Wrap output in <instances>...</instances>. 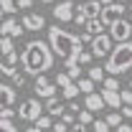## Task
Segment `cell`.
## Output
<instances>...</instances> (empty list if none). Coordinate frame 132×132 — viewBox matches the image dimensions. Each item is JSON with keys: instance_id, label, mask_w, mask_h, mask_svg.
Here are the masks:
<instances>
[{"instance_id": "6da1fadb", "label": "cell", "mask_w": 132, "mask_h": 132, "mask_svg": "<svg viewBox=\"0 0 132 132\" xmlns=\"http://www.w3.org/2000/svg\"><path fill=\"white\" fill-rule=\"evenodd\" d=\"M48 43H51V51L66 64V69L69 66H76L79 64V56L84 53L81 38L74 36L71 31H66V28H61L59 23L48 28Z\"/></svg>"}, {"instance_id": "7a4b0ae2", "label": "cell", "mask_w": 132, "mask_h": 132, "mask_svg": "<svg viewBox=\"0 0 132 132\" xmlns=\"http://www.w3.org/2000/svg\"><path fill=\"white\" fill-rule=\"evenodd\" d=\"M53 51H51V43L48 41H41V38H33L28 41L23 51H20V61H23V71L28 74V76H41V74H46L51 71V66H53Z\"/></svg>"}, {"instance_id": "3957f363", "label": "cell", "mask_w": 132, "mask_h": 132, "mask_svg": "<svg viewBox=\"0 0 132 132\" xmlns=\"http://www.w3.org/2000/svg\"><path fill=\"white\" fill-rule=\"evenodd\" d=\"M104 69H107L109 76H122L125 71H130V69H132V41H127V43H117L114 51L109 53Z\"/></svg>"}, {"instance_id": "277c9868", "label": "cell", "mask_w": 132, "mask_h": 132, "mask_svg": "<svg viewBox=\"0 0 132 132\" xmlns=\"http://www.w3.org/2000/svg\"><path fill=\"white\" fill-rule=\"evenodd\" d=\"M43 114H46V104H41L38 97L23 99L18 104V119H23V122H38Z\"/></svg>"}, {"instance_id": "5b68a950", "label": "cell", "mask_w": 132, "mask_h": 132, "mask_svg": "<svg viewBox=\"0 0 132 132\" xmlns=\"http://www.w3.org/2000/svg\"><path fill=\"white\" fill-rule=\"evenodd\" d=\"M102 10H104V5H102L99 0H92V3H79V5H76L74 23L86 28V23H89V20H94V18H102Z\"/></svg>"}, {"instance_id": "8992f818", "label": "cell", "mask_w": 132, "mask_h": 132, "mask_svg": "<svg viewBox=\"0 0 132 132\" xmlns=\"http://www.w3.org/2000/svg\"><path fill=\"white\" fill-rule=\"evenodd\" d=\"M33 92H36L38 99H53L56 92H59V86H56V81H51L46 74H41V76H36V81H33Z\"/></svg>"}, {"instance_id": "52a82bcc", "label": "cell", "mask_w": 132, "mask_h": 132, "mask_svg": "<svg viewBox=\"0 0 132 132\" xmlns=\"http://www.w3.org/2000/svg\"><path fill=\"white\" fill-rule=\"evenodd\" d=\"M125 13H130V8H125V3H112L102 10V23L104 26H114L119 20H125Z\"/></svg>"}, {"instance_id": "ba28073f", "label": "cell", "mask_w": 132, "mask_h": 132, "mask_svg": "<svg viewBox=\"0 0 132 132\" xmlns=\"http://www.w3.org/2000/svg\"><path fill=\"white\" fill-rule=\"evenodd\" d=\"M51 13L56 18V23H69V20H74V15H76V5H74V0H59Z\"/></svg>"}, {"instance_id": "9c48e42d", "label": "cell", "mask_w": 132, "mask_h": 132, "mask_svg": "<svg viewBox=\"0 0 132 132\" xmlns=\"http://www.w3.org/2000/svg\"><path fill=\"white\" fill-rule=\"evenodd\" d=\"M92 53L97 56V59H102V56H107L109 59V53H112V36L109 33H102V36H94V41H92Z\"/></svg>"}, {"instance_id": "30bf717a", "label": "cell", "mask_w": 132, "mask_h": 132, "mask_svg": "<svg viewBox=\"0 0 132 132\" xmlns=\"http://www.w3.org/2000/svg\"><path fill=\"white\" fill-rule=\"evenodd\" d=\"M109 36H112V41H117V43H127L132 38V23L130 20H119L114 26H109Z\"/></svg>"}, {"instance_id": "8fae6325", "label": "cell", "mask_w": 132, "mask_h": 132, "mask_svg": "<svg viewBox=\"0 0 132 132\" xmlns=\"http://www.w3.org/2000/svg\"><path fill=\"white\" fill-rule=\"evenodd\" d=\"M0 102H3L0 109H13V104L18 102V92H15V86H13L10 81L0 84Z\"/></svg>"}, {"instance_id": "7c38bea8", "label": "cell", "mask_w": 132, "mask_h": 132, "mask_svg": "<svg viewBox=\"0 0 132 132\" xmlns=\"http://www.w3.org/2000/svg\"><path fill=\"white\" fill-rule=\"evenodd\" d=\"M0 33H3V36H8V38H20V36L26 33V26H23V23H18L15 18H5V20H3V26H0Z\"/></svg>"}, {"instance_id": "4fadbf2b", "label": "cell", "mask_w": 132, "mask_h": 132, "mask_svg": "<svg viewBox=\"0 0 132 132\" xmlns=\"http://www.w3.org/2000/svg\"><path fill=\"white\" fill-rule=\"evenodd\" d=\"M20 23L26 26V31H43L46 28V18L41 15V13H36V10H28Z\"/></svg>"}, {"instance_id": "5bb4252c", "label": "cell", "mask_w": 132, "mask_h": 132, "mask_svg": "<svg viewBox=\"0 0 132 132\" xmlns=\"http://www.w3.org/2000/svg\"><path fill=\"white\" fill-rule=\"evenodd\" d=\"M104 107H107V102H104V97L97 94V92L84 97V109H89V112H102Z\"/></svg>"}, {"instance_id": "9a60e30c", "label": "cell", "mask_w": 132, "mask_h": 132, "mask_svg": "<svg viewBox=\"0 0 132 132\" xmlns=\"http://www.w3.org/2000/svg\"><path fill=\"white\" fill-rule=\"evenodd\" d=\"M102 97H104V102H107V107H109V109H122V107H125V104H122V94H119V92H107V89H104V92H102Z\"/></svg>"}, {"instance_id": "2e32d148", "label": "cell", "mask_w": 132, "mask_h": 132, "mask_svg": "<svg viewBox=\"0 0 132 132\" xmlns=\"http://www.w3.org/2000/svg\"><path fill=\"white\" fill-rule=\"evenodd\" d=\"M46 112H48L51 117H64L66 114V107L53 97V99H46Z\"/></svg>"}, {"instance_id": "e0dca14e", "label": "cell", "mask_w": 132, "mask_h": 132, "mask_svg": "<svg viewBox=\"0 0 132 132\" xmlns=\"http://www.w3.org/2000/svg\"><path fill=\"white\" fill-rule=\"evenodd\" d=\"M86 76H89L94 84H97V81L104 84V79H107V69H104V66H89V69H86Z\"/></svg>"}, {"instance_id": "ac0fdd59", "label": "cell", "mask_w": 132, "mask_h": 132, "mask_svg": "<svg viewBox=\"0 0 132 132\" xmlns=\"http://www.w3.org/2000/svg\"><path fill=\"white\" fill-rule=\"evenodd\" d=\"M18 10V0H0V13L5 18H10Z\"/></svg>"}, {"instance_id": "d6986e66", "label": "cell", "mask_w": 132, "mask_h": 132, "mask_svg": "<svg viewBox=\"0 0 132 132\" xmlns=\"http://www.w3.org/2000/svg\"><path fill=\"white\" fill-rule=\"evenodd\" d=\"M86 31L92 33V36H102V33H104V23H102V18L89 20V23H86Z\"/></svg>"}, {"instance_id": "ffe728a7", "label": "cell", "mask_w": 132, "mask_h": 132, "mask_svg": "<svg viewBox=\"0 0 132 132\" xmlns=\"http://www.w3.org/2000/svg\"><path fill=\"white\" fill-rule=\"evenodd\" d=\"M104 119H107V125H109L112 130H117L119 125H125V117H122V112H109Z\"/></svg>"}, {"instance_id": "44dd1931", "label": "cell", "mask_w": 132, "mask_h": 132, "mask_svg": "<svg viewBox=\"0 0 132 132\" xmlns=\"http://www.w3.org/2000/svg\"><path fill=\"white\" fill-rule=\"evenodd\" d=\"M53 81H56V86H59V89H66V86H69V84H74V79H71V76H69V71H59V74H56V79H53Z\"/></svg>"}, {"instance_id": "7402d4cb", "label": "cell", "mask_w": 132, "mask_h": 132, "mask_svg": "<svg viewBox=\"0 0 132 132\" xmlns=\"http://www.w3.org/2000/svg\"><path fill=\"white\" fill-rule=\"evenodd\" d=\"M15 38H8V36H3V41H0V48H3V56H8V53H15V43H13Z\"/></svg>"}, {"instance_id": "603a6c76", "label": "cell", "mask_w": 132, "mask_h": 132, "mask_svg": "<svg viewBox=\"0 0 132 132\" xmlns=\"http://www.w3.org/2000/svg\"><path fill=\"white\" fill-rule=\"evenodd\" d=\"M53 125H56V122L51 119V114H43L41 119H38V122H36V127H38V130H46V132H51V130H53Z\"/></svg>"}, {"instance_id": "cb8c5ba5", "label": "cell", "mask_w": 132, "mask_h": 132, "mask_svg": "<svg viewBox=\"0 0 132 132\" xmlns=\"http://www.w3.org/2000/svg\"><path fill=\"white\" fill-rule=\"evenodd\" d=\"M76 122H81V125H94V112H89V109H81L79 114H76Z\"/></svg>"}, {"instance_id": "d4e9b609", "label": "cell", "mask_w": 132, "mask_h": 132, "mask_svg": "<svg viewBox=\"0 0 132 132\" xmlns=\"http://www.w3.org/2000/svg\"><path fill=\"white\" fill-rule=\"evenodd\" d=\"M79 92H81V89H79V84H76V81L69 84L66 89H61V94H64L66 99H76V97H79Z\"/></svg>"}, {"instance_id": "484cf974", "label": "cell", "mask_w": 132, "mask_h": 132, "mask_svg": "<svg viewBox=\"0 0 132 132\" xmlns=\"http://www.w3.org/2000/svg\"><path fill=\"white\" fill-rule=\"evenodd\" d=\"M104 89H107V92H122V89H119V79H117V76H107V79H104Z\"/></svg>"}, {"instance_id": "4316f807", "label": "cell", "mask_w": 132, "mask_h": 132, "mask_svg": "<svg viewBox=\"0 0 132 132\" xmlns=\"http://www.w3.org/2000/svg\"><path fill=\"white\" fill-rule=\"evenodd\" d=\"M79 89H81L84 94H94V81H92V79H89V76H86V79H79Z\"/></svg>"}, {"instance_id": "83f0119b", "label": "cell", "mask_w": 132, "mask_h": 132, "mask_svg": "<svg viewBox=\"0 0 132 132\" xmlns=\"http://www.w3.org/2000/svg\"><path fill=\"white\" fill-rule=\"evenodd\" d=\"M92 132H112V127L107 125V119H94V125H92Z\"/></svg>"}, {"instance_id": "f1b7e54d", "label": "cell", "mask_w": 132, "mask_h": 132, "mask_svg": "<svg viewBox=\"0 0 132 132\" xmlns=\"http://www.w3.org/2000/svg\"><path fill=\"white\" fill-rule=\"evenodd\" d=\"M10 84H13L15 89H20V86H26V71H18V74H13V79H10Z\"/></svg>"}, {"instance_id": "f546056e", "label": "cell", "mask_w": 132, "mask_h": 132, "mask_svg": "<svg viewBox=\"0 0 132 132\" xmlns=\"http://www.w3.org/2000/svg\"><path fill=\"white\" fill-rule=\"evenodd\" d=\"M0 132H18V127L13 125V119H0Z\"/></svg>"}, {"instance_id": "4dcf8cb0", "label": "cell", "mask_w": 132, "mask_h": 132, "mask_svg": "<svg viewBox=\"0 0 132 132\" xmlns=\"http://www.w3.org/2000/svg\"><path fill=\"white\" fill-rule=\"evenodd\" d=\"M66 71H69V76H71L74 81H79V79H81V66H79V64H76V66H69Z\"/></svg>"}, {"instance_id": "1f68e13d", "label": "cell", "mask_w": 132, "mask_h": 132, "mask_svg": "<svg viewBox=\"0 0 132 132\" xmlns=\"http://www.w3.org/2000/svg\"><path fill=\"white\" fill-rule=\"evenodd\" d=\"M92 59H94V53H92V51H84L81 56H79V66H86V64H92Z\"/></svg>"}, {"instance_id": "d6a6232c", "label": "cell", "mask_w": 132, "mask_h": 132, "mask_svg": "<svg viewBox=\"0 0 132 132\" xmlns=\"http://www.w3.org/2000/svg\"><path fill=\"white\" fill-rule=\"evenodd\" d=\"M119 94H122V104H130V107H132V89H130V86H127V89H122Z\"/></svg>"}, {"instance_id": "836d02e7", "label": "cell", "mask_w": 132, "mask_h": 132, "mask_svg": "<svg viewBox=\"0 0 132 132\" xmlns=\"http://www.w3.org/2000/svg\"><path fill=\"white\" fill-rule=\"evenodd\" d=\"M31 8H33V0H18V10H26L28 13Z\"/></svg>"}, {"instance_id": "e575fe53", "label": "cell", "mask_w": 132, "mask_h": 132, "mask_svg": "<svg viewBox=\"0 0 132 132\" xmlns=\"http://www.w3.org/2000/svg\"><path fill=\"white\" fill-rule=\"evenodd\" d=\"M51 132H69V125H66V122H61V119H59V122L53 125V130H51Z\"/></svg>"}, {"instance_id": "d590c367", "label": "cell", "mask_w": 132, "mask_h": 132, "mask_svg": "<svg viewBox=\"0 0 132 132\" xmlns=\"http://www.w3.org/2000/svg\"><path fill=\"white\" fill-rule=\"evenodd\" d=\"M69 132H89V127L81 125V122H76V125H71V127H69Z\"/></svg>"}, {"instance_id": "8d00e7d4", "label": "cell", "mask_w": 132, "mask_h": 132, "mask_svg": "<svg viewBox=\"0 0 132 132\" xmlns=\"http://www.w3.org/2000/svg\"><path fill=\"white\" fill-rule=\"evenodd\" d=\"M79 38H81V43H92V41H94V36H92V33H89V31L79 33Z\"/></svg>"}, {"instance_id": "74e56055", "label": "cell", "mask_w": 132, "mask_h": 132, "mask_svg": "<svg viewBox=\"0 0 132 132\" xmlns=\"http://www.w3.org/2000/svg\"><path fill=\"white\" fill-rule=\"evenodd\" d=\"M119 112H122V117H125V119H132V107H130V104H125Z\"/></svg>"}, {"instance_id": "f35d334b", "label": "cell", "mask_w": 132, "mask_h": 132, "mask_svg": "<svg viewBox=\"0 0 132 132\" xmlns=\"http://www.w3.org/2000/svg\"><path fill=\"white\" fill-rule=\"evenodd\" d=\"M69 112H74V114H79V112H81V107H79V102H71V104H69Z\"/></svg>"}, {"instance_id": "ab89813d", "label": "cell", "mask_w": 132, "mask_h": 132, "mask_svg": "<svg viewBox=\"0 0 132 132\" xmlns=\"http://www.w3.org/2000/svg\"><path fill=\"white\" fill-rule=\"evenodd\" d=\"M117 132H132V127L125 122V125H119V127H117Z\"/></svg>"}, {"instance_id": "60d3db41", "label": "cell", "mask_w": 132, "mask_h": 132, "mask_svg": "<svg viewBox=\"0 0 132 132\" xmlns=\"http://www.w3.org/2000/svg\"><path fill=\"white\" fill-rule=\"evenodd\" d=\"M23 132H46V130H38V127H28V130H23Z\"/></svg>"}, {"instance_id": "b9f144b4", "label": "cell", "mask_w": 132, "mask_h": 132, "mask_svg": "<svg viewBox=\"0 0 132 132\" xmlns=\"http://www.w3.org/2000/svg\"><path fill=\"white\" fill-rule=\"evenodd\" d=\"M99 3H102V5L107 8V5H112V3H117V0H99Z\"/></svg>"}, {"instance_id": "7bdbcfd3", "label": "cell", "mask_w": 132, "mask_h": 132, "mask_svg": "<svg viewBox=\"0 0 132 132\" xmlns=\"http://www.w3.org/2000/svg\"><path fill=\"white\" fill-rule=\"evenodd\" d=\"M41 3H56V0H41Z\"/></svg>"}, {"instance_id": "ee69618b", "label": "cell", "mask_w": 132, "mask_h": 132, "mask_svg": "<svg viewBox=\"0 0 132 132\" xmlns=\"http://www.w3.org/2000/svg\"><path fill=\"white\" fill-rule=\"evenodd\" d=\"M130 18H132V3H130Z\"/></svg>"}, {"instance_id": "f6af8a7d", "label": "cell", "mask_w": 132, "mask_h": 132, "mask_svg": "<svg viewBox=\"0 0 132 132\" xmlns=\"http://www.w3.org/2000/svg\"><path fill=\"white\" fill-rule=\"evenodd\" d=\"M79 3H92V0H79Z\"/></svg>"}, {"instance_id": "bcb514c9", "label": "cell", "mask_w": 132, "mask_h": 132, "mask_svg": "<svg viewBox=\"0 0 132 132\" xmlns=\"http://www.w3.org/2000/svg\"><path fill=\"white\" fill-rule=\"evenodd\" d=\"M117 3H127V0H117Z\"/></svg>"}, {"instance_id": "7dc6e473", "label": "cell", "mask_w": 132, "mask_h": 132, "mask_svg": "<svg viewBox=\"0 0 132 132\" xmlns=\"http://www.w3.org/2000/svg\"><path fill=\"white\" fill-rule=\"evenodd\" d=\"M130 89H132V81H130Z\"/></svg>"}]
</instances>
